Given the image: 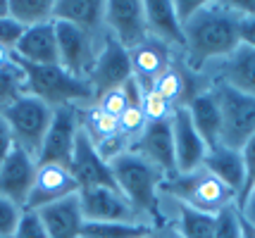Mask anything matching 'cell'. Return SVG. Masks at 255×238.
<instances>
[{
	"label": "cell",
	"instance_id": "obj_1",
	"mask_svg": "<svg viewBox=\"0 0 255 238\" xmlns=\"http://www.w3.org/2000/svg\"><path fill=\"white\" fill-rule=\"evenodd\" d=\"M244 12L234 2H200L189 22L184 24V55L181 65L200 74L205 67L220 62L241 46Z\"/></svg>",
	"mask_w": 255,
	"mask_h": 238
},
{
	"label": "cell",
	"instance_id": "obj_2",
	"mask_svg": "<svg viewBox=\"0 0 255 238\" xmlns=\"http://www.w3.org/2000/svg\"><path fill=\"white\" fill-rule=\"evenodd\" d=\"M115 176L117 188L124 193V198L141 212V215L155 227L157 224V203H160V188L167 181L165 171H160L155 164H150L131 148L120 153L115 159L108 162Z\"/></svg>",
	"mask_w": 255,
	"mask_h": 238
},
{
	"label": "cell",
	"instance_id": "obj_3",
	"mask_svg": "<svg viewBox=\"0 0 255 238\" xmlns=\"http://www.w3.org/2000/svg\"><path fill=\"white\" fill-rule=\"evenodd\" d=\"M24 74V91L45 105L55 107H86L96 102L89 81L72 77L60 65H29L17 60Z\"/></svg>",
	"mask_w": 255,
	"mask_h": 238
},
{
	"label": "cell",
	"instance_id": "obj_4",
	"mask_svg": "<svg viewBox=\"0 0 255 238\" xmlns=\"http://www.w3.org/2000/svg\"><path fill=\"white\" fill-rule=\"evenodd\" d=\"M160 195H167L177 203L186 205L200 215L215 217L229 205H236L239 198L232 188H227L217 176H212L205 167L189 171V174H177L167 179L160 188Z\"/></svg>",
	"mask_w": 255,
	"mask_h": 238
},
{
	"label": "cell",
	"instance_id": "obj_5",
	"mask_svg": "<svg viewBox=\"0 0 255 238\" xmlns=\"http://www.w3.org/2000/svg\"><path fill=\"white\" fill-rule=\"evenodd\" d=\"M0 112L10 124L14 146L22 148L24 153H29L38 162V153H41L43 138L48 134V126L53 122V112L55 110L50 105H45L43 100L24 93L19 100H14Z\"/></svg>",
	"mask_w": 255,
	"mask_h": 238
},
{
	"label": "cell",
	"instance_id": "obj_6",
	"mask_svg": "<svg viewBox=\"0 0 255 238\" xmlns=\"http://www.w3.org/2000/svg\"><path fill=\"white\" fill-rule=\"evenodd\" d=\"M222 112V143L220 146L244 150L255 138V98L232 91L227 86H212Z\"/></svg>",
	"mask_w": 255,
	"mask_h": 238
},
{
	"label": "cell",
	"instance_id": "obj_7",
	"mask_svg": "<svg viewBox=\"0 0 255 238\" xmlns=\"http://www.w3.org/2000/svg\"><path fill=\"white\" fill-rule=\"evenodd\" d=\"M53 24H55L60 67H65L77 79H89L91 69L96 65V57L100 53V46L105 41V34H89L67 22Z\"/></svg>",
	"mask_w": 255,
	"mask_h": 238
},
{
	"label": "cell",
	"instance_id": "obj_8",
	"mask_svg": "<svg viewBox=\"0 0 255 238\" xmlns=\"http://www.w3.org/2000/svg\"><path fill=\"white\" fill-rule=\"evenodd\" d=\"M79 203L86 222H103V224H141L153 227L136 207H133L120 188L96 186L79 191Z\"/></svg>",
	"mask_w": 255,
	"mask_h": 238
},
{
	"label": "cell",
	"instance_id": "obj_9",
	"mask_svg": "<svg viewBox=\"0 0 255 238\" xmlns=\"http://www.w3.org/2000/svg\"><path fill=\"white\" fill-rule=\"evenodd\" d=\"M198 77L208 86H227L232 91L255 98V48L241 43L224 60L205 67Z\"/></svg>",
	"mask_w": 255,
	"mask_h": 238
},
{
	"label": "cell",
	"instance_id": "obj_10",
	"mask_svg": "<svg viewBox=\"0 0 255 238\" xmlns=\"http://www.w3.org/2000/svg\"><path fill=\"white\" fill-rule=\"evenodd\" d=\"M79 131H81L79 107H55L53 122L48 126V134H45L41 153H38V164H65V167H69Z\"/></svg>",
	"mask_w": 255,
	"mask_h": 238
},
{
	"label": "cell",
	"instance_id": "obj_11",
	"mask_svg": "<svg viewBox=\"0 0 255 238\" xmlns=\"http://www.w3.org/2000/svg\"><path fill=\"white\" fill-rule=\"evenodd\" d=\"M131 79V62H129V50L120 46L108 31H105V41L100 46V53L96 57V65L89 74V86L93 95L98 98L110 88H120Z\"/></svg>",
	"mask_w": 255,
	"mask_h": 238
},
{
	"label": "cell",
	"instance_id": "obj_12",
	"mask_svg": "<svg viewBox=\"0 0 255 238\" xmlns=\"http://www.w3.org/2000/svg\"><path fill=\"white\" fill-rule=\"evenodd\" d=\"M105 31L127 50H133L148 38L145 12L141 0H108L105 2Z\"/></svg>",
	"mask_w": 255,
	"mask_h": 238
},
{
	"label": "cell",
	"instance_id": "obj_13",
	"mask_svg": "<svg viewBox=\"0 0 255 238\" xmlns=\"http://www.w3.org/2000/svg\"><path fill=\"white\" fill-rule=\"evenodd\" d=\"M74 193H79V183L69 167H65V164H38L29 198L24 203V210H41L45 205L62 200Z\"/></svg>",
	"mask_w": 255,
	"mask_h": 238
},
{
	"label": "cell",
	"instance_id": "obj_14",
	"mask_svg": "<svg viewBox=\"0 0 255 238\" xmlns=\"http://www.w3.org/2000/svg\"><path fill=\"white\" fill-rule=\"evenodd\" d=\"M172 141H174V162H177V174H189V171L203 167V159L208 155V146L203 143L200 134L191 122L186 107H174L172 112Z\"/></svg>",
	"mask_w": 255,
	"mask_h": 238
},
{
	"label": "cell",
	"instance_id": "obj_15",
	"mask_svg": "<svg viewBox=\"0 0 255 238\" xmlns=\"http://www.w3.org/2000/svg\"><path fill=\"white\" fill-rule=\"evenodd\" d=\"M69 169L74 174L79 183V191L84 188H96V186H108V188H117L115 176H112L110 164L100 158L96 146L91 143V138L79 131L77 146H74V155L69 162Z\"/></svg>",
	"mask_w": 255,
	"mask_h": 238
},
{
	"label": "cell",
	"instance_id": "obj_16",
	"mask_svg": "<svg viewBox=\"0 0 255 238\" xmlns=\"http://www.w3.org/2000/svg\"><path fill=\"white\" fill-rule=\"evenodd\" d=\"M133 153H138L150 164H155L160 171H165L167 179L177 176V162H174V141H172V124L155 122L145 124L143 134L129 146Z\"/></svg>",
	"mask_w": 255,
	"mask_h": 238
},
{
	"label": "cell",
	"instance_id": "obj_17",
	"mask_svg": "<svg viewBox=\"0 0 255 238\" xmlns=\"http://www.w3.org/2000/svg\"><path fill=\"white\" fill-rule=\"evenodd\" d=\"M36 167H38V162L29 153H24L22 148L14 146L12 153L5 158V162L0 164V195H5L24 207L29 191H31L33 176H36Z\"/></svg>",
	"mask_w": 255,
	"mask_h": 238
},
{
	"label": "cell",
	"instance_id": "obj_18",
	"mask_svg": "<svg viewBox=\"0 0 255 238\" xmlns=\"http://www.w3.org/2000/svg\"><path fill=\"white\" fill-rule=\"evenodd\" d=\"M181 57L172 50L169 46L160 43L155 38H145L141 46H136L133 50H129V62H131V77L141 86L150 88V83L165 72L167 67H172L174 62H179Z\"/></svg>",
	"mask_w": 255,
	"mask_h": 238
},
{
	"label": "cell",
	"instance_id": "obj_19",
	"mask_svg": "<svg viewBox=\"0 0 255 238\" xmlns=\"http://www.w3.org/2000/svg\"><path fill=\"white\" fill-rule=\"evenodd\" d=\"M143 12H145L148 36L160 41V43H165V46H169L179 57L184 55L186 38H184V26L177 19L174 2H167V0H145Z\"/></svg>",
	"mask_w": 255,
	"mask_h": 238
},
{
	"label": "cell",
	"instance_id": "obj_20",
	"mask_svg": "<svg viewBox=\"0 0 255 238\" xmlns=\"http://www.w3.org/2000/svg\"><path fill=\"white\" fill-rule=\"evenodd\" d=\"M36 212L43 222L48 238H81V229L86 224V219L81 212L79 193L45 205Z\"/></svg>",
	"mask_w": 255,
	"mask_h": 238
},
{
	"label": "cell",
	"instance_id": "obj_21",
	"mask_svg": "<svg viewBox=\"0 0 255 238\" xmlns=\"http://www.w3.org/2000/svg\"><path fill=\"white\" fill-rule=\"evenodd\" d=\"M12 53L17 60L29 62V65H60L55 24L48 22L31 26V29H24L19 41L12 48Z\"/></svg>",
	"mask_w": 255,
	"mask_h": 238
},
{
	"label": "cell",
	"instance_id": "obj_22",
	"mask_svg": "<svg viewBox=\"0 0 255 238\" xmlns=\"http://www.w3.org/2000/svg\"><path fill=\"white\" fill-rule=\"evenodd\" d=\"M184 107L189 110L191 122L200 134L203 143L208 146V150L220 146L222 143V112H220V102H217V95H215V88L208 86V88L198 91Z\"/></svg>",
	"mask_w": 255,
	"mask_h": 238
},
{
	"label": "cell",
	"instance_id": "obj_23",
	"mask_svg": "<svg viewBox=\"0 0 255 238\" xmlns=\"http://www.w3.org/2000/svg\"><path fill=\"white\" fill-rule=\"evenodd\" d=\"M203 167L210 171L212 176H217L227 188H232L236 193V198H241L246 193V162L241 150L215 146L208 150V155L203 159Z\"/></svg>",
	"mask_w": 255,
	"mask_h": 238
},
{
	"label": "cell",
	"instance_id": "obj_24",
	"mask_svg": "<svg viewBox=\"0 0 255 238\" xmlns=\"http://www.w3.org/2000/svg\"><path fill=\"white\" fill-rule=\"evenodd\" d=\"M53 22H67L89 34H105V2L103 0H57Z\"/></svg>",
	"mask_w": 255,
	"mask_h": 238
},
{
	"label": "cell",
	"instance_id": "obj_25",
	"mask_svg": "<svg viewBox=\"0 0 255 238\" xmlns=\"http://www.w3.org/2000/svg\"><path fill=\"white\" fill-rule=\"evenodd\" d=\"M79 126L91 138L93 146H100V143L117 136V119L105 114L96 102L86 105V107H79Z\"/></svg>",
	"mask_w": 255,
	"mask_h": 238
},
{
	"label": "cell",
	"instance_id": "obj_26",
	"mask_svg": "<svg viewBox=\"0 0 255 238\" xmlns=\"http://www.w3.org/2000/svg\"><path fill=\"white\" fill-rule=\"evenodd\" d=\"M53 0H7V17L22 29L53 22Z\"/></svg>",
	"mask_w": 255,
	"mask_h": 238
},
{
	"label": "cell",
	"instance_id": "obj_27",
	"mask_svg": "<svg viewBox=\"0 0 255 238\" xmlns=\"http://www.w3.org/2000/svg\"><path fill=\"white\" fill-rule=\"evenodd\" d=\"M153 227L141 224H103V222H86L81 229V238H143Z\"/></svg>",
	"mask_w": 255,
	"mask_h": 238
},
{
	"label": "cell",
	"instance_id": "obj_28",
	"mask_svg": "<svg viewBox=\"0 0 255 238\" xmlns=\"http://www.w3.org/2000/svg\"><path fill=\"white\" fill-rule=\"evenodd\" d=\"M212 234L215 238H246V224L239 205H229L220 215L212 217Z\"/></svg>",
	"mask_w": 255,
	"mask_h": 238
},
{
	"label": "cell",
	"instance_id": "obj_29",
	"mask_svg": "<svg viewBox=\"0 0 255 238\" xmlns=\"http://www.w3.org/2000/svg\"><path fill=\"white\" fill-rule=\"evenodd\" d=\"M24 93H26L24 91V74H22V69H19V65L0 72V110H5L14 100H19Z\"/></svg>",
	"mask_w": 255,
	"mask_h": 238
},
{
	"label": "cell",
	"instance_id": "obj_30",
	"mask_svg": "<svg viewBox=\"0 0 255 238\" xmlns=\"http://www.w3.org/2000/svg\"><path fill=\"white\" fill-rule=\"evenodd\" d=\"M145 124H148V122H145L143 112H141V105H129V107L117 117V134L131 146L133 141L143 134Z\"/></svg>",
	"mask_w": 255,
	"mask_h": 238
},
{
	"label": "cell",
	"instance_id": "obj_31",
	"mask_svg": "<svg viewBox=\"0 0 255 238\" xmlns=\"http://www.w3.org/2000/svg\"><path fill=\"white\" fill-rule=\"evenodd\" d=\"M141 112H143L148 124H155V122H167V119H172L174 107H172L165 98H160L153 88H145L143 98H141Z\"/></svg>",
	"mask_w": 255,
	"mask_h": 238
},
{
	"label": "cell",
	"instance_id": "obj_32",
	"mask_svg": "<svg viewBox=\"0 0 255 238\" xmlns=\"http://www.w3.org/2000/svg\"><path fill=\"white\" fill-rule=\"evenodd\" d=\"M22 212H24L22 205H17L14 200L0 195V238H10L14 234V229H17L19 219H22Z\"/></svg>",
	"mask_w": 255,
	"mask_h": 238
},
{
	"label": "cell",
	"instance_id": "obj_33",
	"mask_svg": "<svg viewBox=\"0 0 255 238\" xmlns=\"http://www.w3.org/2000/svg\"><path fill=\"white\" fill-rule=\"evenodd\" d=\"M96 105H98L105 114H110V117L117 119L131 102H129V95L124 91V86H120V88H110V91H105L103 95H98V98H96Z\"/></svg>",
	"mask_w": 255,
	"mask_h": 238
},
{
	"label": "cell",
	"instance_id": "obj_34",
	"mask_svg": "<svg viewBox=\"0 0 255 238\" xmlns=\"http://www.w3.org/2000/svg\"><path fill=\"white\" fill-rule=\"evenodd\" d=\"M10 238H48L38 212L36 210H24L22 219H19V224H17V229H14V234Z\"/></svg>",
	"mask_w": 255,
	"mask_h": 238
},
{
	"label": "cell",
	"instance_id": "obj_35",
	"mask_svg": "<svg viewBox=\"0 0 255 238\" xmlns=\"http://www.w3.org/2000/svg\"><path fill=\"white\" fill-rule=\"evenodd\" d=\"M22 31H24L22 26L17 22H12L10 17H0V46L14 48V43L19 41Z\"/></svg>",
	"mask_w": 255,
	"mask_h": 238
},
{
	"label": "cell",
	"instance_id": "obj_36",
	"mask_svg": "<svg viewBox=\"0 0 255 238\" xmlns=\"http://www.w3.org/2000/svg\"><path fill=\"white\" fill-rule=\"evenodd\" d=\"M241 155H244V162H246V193H248L251 186L255 183V138L246 143V148L241 150ZM244 195H241V198H244ZM241 198H239V200H241Z\"/></svg>",
	"mask_w": 255,
	"mask_h": 238
},
{
	"label": "cell",
	"instance_id": "obj_37",
	"mask_svg": "<svg viewBox=\"0 0 255 238\" xmlns=\"http://www.w3.org/2000/svg\"><path fill=\"white\" fill-rule=\"evenodd\" d=\"M12 148H14V138H12L10 124H7V119L2 117V112H0V164H2L5 158L12 153Z\"/></svg>",
	"mask_w": 255,
	"mask_h": 238
},
{
	"label": "cell",
	"instance_id": "obj_38",
	"mask_svg": "<svg viewBox=\"0 0 255 238\" xmlns=\"http://www.w3.org/2000/svg\"><path fill=\"white\" fill-rule=\"evenodd\" d=\"M239 212H241V219H244V224L255 229V195H244L241 200H239Z\"/></svg>",
	"mask_w": 255,
	"mask_h": 238
},
{
	"label": "cell",
	"instance_id": "obj_39",
	"mask_svg": "<svg viewBox=\"0 0 255 238\" xmlns=\"http://www.w3.org/2000/svg\"><path fill=\"white\" fill-rule=\"evenodd\" d=\"M241 43L255 48V12L241 17Z\"/></svg>",
	"mask_w": 255,
	"mask_h": 238
},
{
	"label": "cell",
	"instance_id": "obj_40",
	"mask_svg": "<svg viewBox=\"0 0 255 238\" xmlns=\"http://www.w3.org/2000/svg\"><path fill=\"white\" fill-rule=\"evenodd\" d=\"M14 65H17V60H14V53H12V48L0 46V72H5V69H12Z\"/></svg>",
	"mask_w": 255,
	"mask_h": 238
},
{
	"label": "cell",
	"instance_id": "obj_41",
	"mask_svg": "<svg viewBox=\"0 0 255 238\" xmlns=\"http://www.w3.org/2000/svg\"><path fill=\"white\" fill-rule=\"evenodd\" d=\"M0 17H7V0H0Z\"/></svg>",
	"mask_w": 255,
	"mask_h": 238
},
{
	"label": "cell",
	"instance_id": "obj_42",
	"mask_svg": "<svg viewBox=\"0 0 255 238\" xmlns=\"http://www.w3.org/2000/svg\"><path fill=\"white\" fill-rule=\"evenodd\" d=\"M246 238H255V229L246 224Z\"/></svg>",
	"mask_w": 255,
	"mask_h": 238
},
{
	"label": "cell",
	"instance_id": "obj_43",
	"mask_svg": "<svg viewBox=\"0 0 255 238\" xmlns=\"http://www.w3.org/2000/svg\"><path fill=\"white\" fill-rule=\"evenodd\" d=\"M248 193H251V195H255V183L251 186V191H248ZM248 193H246V195H248Z\"/></svg>",
	"mask_w": 255,
	"mask_h": 238
}]
</instances>
